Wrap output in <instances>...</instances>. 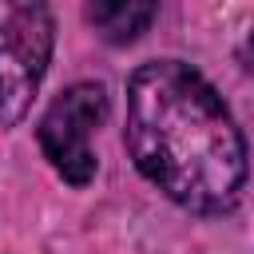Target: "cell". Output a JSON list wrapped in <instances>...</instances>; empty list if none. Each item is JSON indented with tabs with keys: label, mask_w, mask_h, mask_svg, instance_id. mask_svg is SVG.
Masks as SVG:
<instances>
[{
	"label": "cell",
	"mask_w": 254,
	"mask_h": 254,
	"mask_svg": "<svg viewBox=\"0 0 254 254\" xmlns=\"http://www.w3.org/2000/svg\"><path fill=\"white\" fill-rule=\"evenodd\" d=\"M127 151L143 179L194 214H222L246 187V143L222 95L183 60L143 64L127 83Z\"/></svg>",
	"instance_id": "obj_1"
},
{
	"label": "cell",
	"mask_w": 254,
	"mask_h": 254,
	"mask_svg": "<svg viewBox=\"0 0 254 254\" xmlns=\"http://www.w3.org/2000/svg\"><path fill=\"white\" fill-rule=\"evenodd\" d=\"M56 24L48 0H0V123L16 127L52 64Z\"/></svg>",
	"instance_id": "obj_2"
},
{
	"label": "cell",
	"mask_w": 254,
	"mask_h": 254,
	"mask_svg": "<svg viewBox=\"0 0 254 254\" xmlns=\"http://www.w3.org/2000/svg\"><path fill=\"white\" fill-rule=\"evenodd\" d=\"M107 119V91L103 83H75L52 99V107L40 119V147L48 163L71 183L83 187L95 175V151L91 131Z\"/></svg>",
	"instance_id": "obj_3"
},
{
	"label": "cell",
	"mask_w": 254,
	"mask_h": 254,
	"mask_svg": "<svg viewBox=\"0 0 254 254\" xmlns=\"http://www.w3.org/2000/svg\"><path fill=\"white\" fill-rule=\"evenodd\" d=\"M159 0H87V20L107 44H131L155 20Z\"/></svg>",
	"instance_id": "obj_4"
}]
</instances>
